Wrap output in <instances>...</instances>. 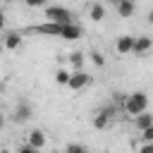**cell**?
Returning a JSON list of instances; mask_svg holds the SVG:
<instances>
[{"label":"cell","instance_id":"5b68a950","mask_svg":"<svg viewBox=\"0 0 153 153\" xmlns=\"http://www.w3.org/2000/svg\"><path fill=\"white\" fill-rule=\"evenodd\" d=\"M134 36H129V33H122L117 41H115V53L117 55H129V53H134Z\"/></svg>","mask_w":153,"mask_h":153},{"label":"cell","instance_id":"ffe728a7","mask_svg":"<svg viewBox=\"0 0 153 153\" xmlns=\"http://www.w3.org/2000/svg\"><path fill=\"white\" fill-rule=\"evenodd\" d=\"M136 153H153V141H143V143L136 148Z\"/></svg>","mask_w":153,"mask_h":153},{"label":"cell","instance_id":"ba28073f","mask_svg":"<svg viewBox=\"0 0 153 153\" xmlns=\"http://www.w3.org/2000/svg\"><path fill=\"white\" fill-rule=\"evenodd\" d=\"M22 38H24L22 31H7V33L2 36V45H5L7 50H19V48H22Z\"/></svg>","mask_w":153,"mask_h":153},{"label":"cell","instance_id":"8992f818","mask_svg":"<svg viewBox=\"0 0 153 153\" xmlns=\"http://www.w3.org/2000/svg\"><path fill=\"white\" fill-rule=\"evenodd\" d=\"M112 5H115V12L120 14V17H134L136 14V2L134 0H110Z\"/></svg>","mask_w":153,"mask_h":153},{"label":"cell","instance_id":"d6986e66","mask_svg":"<svg viewBox=\"0 0 153 153\" xmlns=\"http://www.w3.org/2000/svg\"><path fill=\"white\" fill-rule=\"evenodd\" d=\"M141 134V141H153V124L151 127H146L143 131H139Z\"/></svg>","mask_w":153,"mask_h":153},{"label":"cell","instance_id":"cb8c5ba5","mask_svg":"<svg viewBox=\"0 0 153 153\" xmlns=\"http://www.w3.org/2000/svg\"><path fill=\"white\" fill-rule=\"evenodd\" d=\"M0 153H14V151H10V148H0Z\"/></svg>","mask_w":153,"mask_h":153},{"label":"cell","instance_id":"9c48e42d","mask_svg":"<svg viewBox=\"0 0 153 153\" xmlns=\"http://www.w3.org/2000/svg\"><path fill=\"white\" fill-rule=\"evenodd\" d=\"M151 50H153V38L151 36H136V41H134V55L143 57Z\"/></svg>","mask_w":153,"mask_h":153},{"label":"cell","instance_id":"4316f807","mask_svg":"<svg viewBox=\"0 0 153 153\" xmlns=\"http://www.w3.org/2000/svg\"><path fill=\"white\" fill-rule=\"evenodd\" d=\"M100 153H108V151H100Z\"/></svg>","mask_w":153,"mask_h":153},{"label":"cell","instance_id":"d4e9b609","mask_svg":"<svg viewBox=\"0 0 153 153\" xmlns=\"http://www.w3.org/2000/svg\"><path fill=\"white\" fill-rule=\"evenodd\" d=\"M2 88H5V86H2V81H0V91H2Z\"/></svg>","mask_w":153,"mask_h":153},{"label":"cell","instance_id":"ac0fdd59","mask_svg":"<svg viewBox=\"0 0 153 153\" xmlns=\"http://www.w3.org/2000/svg\"><path fill=\"white\" fill-rule=\"evenodd\" d=\"M14 153H41V151H38V148H33L31 143H19Z\"/></svg>","mask_w":153,"mask_h":153},{"label":"cell","instance_id":"603a6c76","mask_svg":"<svg viewBox=\"0 0 153 153\" xmlns=\"http://www.w3.org/2000/svg\"><path fill=\"white\" fill-rule=\"evenodd\" d=\"M5 127V115H2V110H0V129Z\"/></svg>","mask_w":153,"mask_h":153},{"label":"cell","instance_id":"8fae6325","mask_svg":"<svg viewBox=\"0 0 153 153\" xmlns=\"http://www.w3.org/2000/svg\"><path fill=\"white\" fill-rule=\"evenodd\" d=\"M88 17H91L93 22H103V19H105V7H103L100 2H93V5L88 7Z\"/></svg>","mask_w":153,"mask_h":153},{"label":"cell","instance_id":"9a60e30c","mask_svg":"<svg viewBox=\"0 0 153 153\" xmlns=\"http://www.w3.org/2000/svg\"><path fill=\"white\" fill-rule=\"evenodd\" d=\"M65 153H88V148L81 146V143H67L65 146Z\"/></svg>","mask_w":153,"mask_h":153},{"label":"cell","instance_id":"7402d4cb","mask_svg":"<svg viewBox=\"0 0 153 153\" xmlns=\"http://www.w3.org/2000/svg\"><path fill=\"white\" fill-rule=\"evenodd\" d=\"M146 22H148V24H153V10H148V14H146Z\"/></svg>","mask_w":153,"mask_h":153},{"label":"cell","instance_id":"5bb4252c","mask_svg":"<svg viewBox=\"0 0 153 153\" xmlns=\"http://www.w3.org/2000/svg\"><path fill=\"white\" fill-rule=\"evenodd\" d=\"M69 76H72L69 69H57V72H55V81H57L60 86H67V84H69Z\"/></svg>","mask_w":153,"mask_h":153},{"label":"cell","instance_id":"6da1fadb","mask_svg":"<svg viewBox=\"0 0 153 153\" xmlns=\"http://www.w3.org/2000/svg\"><path fill=\"white\" fill-rule=\"evenodd\" d=\"M122 108H124V112L127 115H141V112H146L148 110V96L143 93V91H134V93H127V98H124V103H122Z\"/></svg>","mask_w":153,"mask_h":153},{"label":"cell","instance_id":"4fadbf2b","mask_svg":"<svg viewBox=\"0 0 153 153\" xmlns=\"http://www.w3.org/2000/svg\"><path fill=\"white\" fill-rule=\"evenodd\" d=\"M110 122H112V120H110L105 112H100V110H98V112H96V117H93V127H96V129H105Z\"/></svg>","mask_w":153,"mask_h":153},{"label":"cell","instance_id":"3957f363","mask_svg":"<svg viewBox=\"0 0 153 153\" xmlns=\"http://www.w3.org/2000/svg\"><path fill=\"white\" fill-rule=\"evenodd\" d=\"M88 84H91V76H88L84 69H74V72H72V76H69L67 88H72V91H84Z\"/></svg>","mask_w":153,"mask_h":153},{"label":"cell","instance_id":"e0dca14e","mask_svg":"<svg viewBox=\"0 0 153 153\" xmlns=\"http://www.w3.org/2000/svg\"><path fill=\"white\" fill-rule=\"evenodd\" d=\"M24 5L31 10H38V7H48V0H24Z\"/></svg>","mask_w":153,"mask_h":153},{"label":"cell","instance_id":"484cf974","mask_svg":"<svg viewBox=\"0 0 153 153\" xmlns=\"http://www.w3.org/2000/svg\"><path fill=\"white\" fill-rule=\"evenodd\" d=\"M5 2H17V0H5Z\"/></svg>","mask_w":153,"mask_h":153},{"label":"cell","instance_id":"7c38bea8","mask_svg":"<svg viewBox=\"0 0 153 153\" xmlns=\"http://www.w3.org/2000/svg\"><path fill=\"white\" fill-rule=\"evenodd\" d=\"M67 60H69V65H72L74 69H84V60H86V57H84V53H81V50L69 53V57H67Z\"/></svg>","mask_w":153,"mask_h":153},{"label":"cell","instance_id":"52a82bcc","mask_svg":"<svg viewBox=\"0 0 153 153\" xmlns=\"http://www.w3.org/2000/svg\"><path fill=\"white\" fill-rule=\"evenodd\" d=\"M26 143H31L33 148L43 151V148H45V143H48V136H45V131H43V129H31V131L26 134Z\"/></svg>","mask_w":153,"mask_h":153},{"label":"cell","instance_id":"2e32d148","mask_svg":"<svg viewBox=\"0 0 153 153\" xmlns=\"http://www.w3.org/2000/svg\"><path fill=\"white\" fill-rule=\"evenodd\" d=\"M91 60H93L96 67H105V55H103L100 50H93V53H91Z\"/></svg>","mask_w":153,"mask_h":153},{"label":"cell","instance_id":"30bf717a","mask_svg":"<svg viewBox=\"0 0 153 153\" xmlns=\"http://www.w3.org/2000/svg\"><path fill=\"white\" fill-rule=\"evenodd\" d=\"M151 124H153V112H148V110L134 117V129H136V131H143V129L151 127Z\"/></svg>","mask_w":153,"mask_h":153},{"label":"cell","instance_id":"277c9868","mask_svg":"<svg viewBox=\"0 0 153 153\" xmlns=\"http://www.w3.org/2000/svg\"><path fill=\"white\" fill-rule=\"evenodd\" d=\"M31 117H33V110H31L29 100H19V103H17V108H14V112H12V122L24 124V122H29Z\"/></svg>","mask_w":153,"mask_h":153},{"label":"cell","instance_id":"7a4b0ae2","mask_svg":"<svg viewBox=\"0 0 153 153\" xmlns=\"http://www.w3.org/2000/svg\"><path fill=\"white\" fill-rule=\"evenodd\" d=\"M43 14H45L48 22H57V24H69V22L74 19L72 12H69L67 7H62V5H48Z\"/></svg>","mask_w":153,"mask_h":153},{"label":"cell","instance_id":"44dd1931","mask_svg":"<svg viewBox=\"0 0 153 153\" xmlns=\"http://www.w3.org/2000/svg\"><path fill=\"white\" fill-rule=\"evenodd\" d=\"M2 29H5V12L0 10V31H2Z\"/></svg>","mask_w":153,"mask_h":153}]
</instances>
